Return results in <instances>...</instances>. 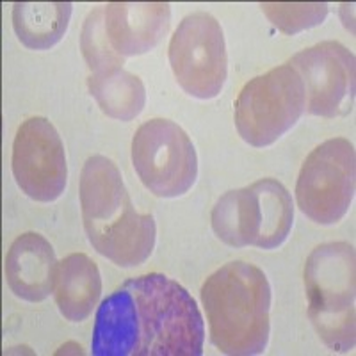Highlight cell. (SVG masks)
Masks as SVG:
<instances>
[{
    "mask_svg": "<svg viewBox=\"0 0 356 356\" xmlns=\"http://www.w3.org/2000/svg\"><path fill=\"white\" fill-rule=\"evenodd\" d=\"M262 13L273 25L284 34H298L307 29L317 27L328 17V4L321 2H264L260 4Z\"/></svg>",
    "mask_w": 356,
    "mask_h": 356,
    "instance_id": "cell-18",
    "label": "cell"
},
{
    "mask_svg": "<svg viewBox=\"0 0 356 356\" xmlns=\"http://www.w3.org/2000/svg\"><path fill=\"white\" fill-rule=\"evenodd\" d=\"M132 164L143 186L159 198H178L195 186L198 155L184 129L171 120L143 123L132 139Z\"/></svg>",
    "mask_w": 356,
    "mask_h": 356,
    "instance_id": "cell-7",
    "label": "cell"
},
{
    "mask_svg": "<svg viewBox=\"0 0 356 356\" xmlns=\"http://www.w3.org/2000/svg\"><path fill=\"white\" fill-rule=\"evenodd\" d=\"M202 301L212 344L225 355L253 356L269 342L271 285L253 264L230 262L205 280Z\"/></svg>",
    "mask_w": 356,
    "mask_h": 356,
    "instance_id": "cell-3",
    "label": "cell"
},
{
    "mask_svg": "<svg viewBox=\"0 0 356 356\" xmlns=\"http://www.w3.org/2000/svg\"><path fill=\"white\" fill-rule=\"evenodd\" d=\"M82 221L89 244L120 267H136L152 255L155 221L132 205L123 177L111 159L93 155L81 173Z\"/></svg>",
    "mask_w": 356,
    "mask_h": 356,
    "instance_id": "cell-2",
    "label": "cell"
},
{
    "mask_svg": "<svg viewBox=\"0 0 356 356\" xmlns=\"http://www.w3.org/2000/svg\"><path fill=\"white\" fill-rule=\"evenodd\" d=\"M289 65L305 86V109L314 116L337 118L351 113L356 89L355 54L339 41H321L301 50Z\"/></svg>",
    "mask_w": 356,
    "mask_h": 356,
    "instance_id": "cell-10",
    "label": "cell"
},
{
    "mask_svg": "<svg viewBox=\"0 0 356 356\" xmlns=\"http://www.w3.org/2000/svg\"><path fill=\"white\" fill-rule=\"evenodd\" d=\"M13 175L22 193L41 203L65 193L68 166L61 138L47 118H31L20 125L13 143Z\"/></svg>",
    "mask_w": 356,
    "mask_h": 356,
    "instance_id": "cell-11",
    "label": "cell"
},
{
    "mask_svg": "<svg viewBox=\"0 0 356 356\" xmlns=\"http://www.w3.org/2000/svg\"><path fill=\"white\" fill-rule=\"evenodd\" d=\"M308 317L333 351L355 348V248L349 243L321 244L305 264Z\"/></svg>",
    "mask_w": 356,
    "mask_h": 356,
    "instance_id": "cell-4",
    "label": "cell"
},
{
    "mask_svg": "<svg viewBox=\"0 0 356 356\" xmlns=\"http://www.w3.org/2000/svg\"><path fill=\"white\" fill-rule=\"evenodd\" d=\"M205 326L193 296L175 280L150 273L127 280L95 317V356H200Z\"/></svg>",
    "mask_w": 356,
    "mask_h": 356,
    "instance_id": "cell-1",
    "label": "cell"
},
{
    "mask_svg": "<svg viewBox=\"0 0 356 356\" xmlns=\"http://www.w3.org/2000/svg\"><path fill=\"white\" fill-rule=\"evenodd\" d=\"M305 86L291 65L251 79L235 102V127L248 145L266 148L300 122L305 111Z\"/></svg>",
    "mask_w": 356,
    "mask_h": 356,
    "instance_id": "cell-6",
    "label": "cell"
},
{
    "mask_svg": "<svg viewBox=\"0 0 356 356\" xmlns=\"http://www.w3.org/2000/svg\"><path fill=\"white\" fill-rule=\"evenodd\" d=\"M355 146L344 138L324 141L305 159L296 200L300 211L317 225H335L355 198Z\"/></svg>",
    "mask_w": 356,
    "mask_h": 356,
    "instance_id": "cell-8",
    "label": "cell"
},
{
    "mask_svg": "<svg viewBox=\"0 0 356 356\" xmlns=\"http://www.w3.org/2000/svg\"><path fill=\"white\" fill-rule=\"evenodd\" d=\"M170 65L191 97L211 100L221 93L228 75L227 44L212 15L193 13L180 22L170 43Z\"/></svg>",
    "mask_w": 356,
    "mask_h": 356,
    "instance_id": "cell-9",
    "label": "cell"
},
{
    "mask_svg": "<svg viewBox=\"0 0 356 356\" xmlns=\"http://www.w3.org/2000/svg\"><path fill=\"white\" fill-rule=\"evenodd\" d=\"M88 88L102 113L118 122H130L145 109L146 91L141 79L123 68L91 73Z\"/></svg>",
    "mask_w": 356,
    "mask_h": 356,
    "instance_id": "cell-16",
    "label": "cell"
},
{
    "mask_svg": "<svg viewBox=\"0 0 356 356\" xmlns=\"http://www.w3.org/2000/svg\"><path fill=\"white\" fill-rule=\"evenodd\" d=\"M72 9L70 2H17L13 27L27 49L49 50L65 36Z\"/></svg>",
    "mask_w": 356,
    "mask_h": 356,
    "instance_id": "cell-15",
    "label": "cell"
},
{
    "mask_svg": "<svg viewBox=\"0 0 356 356\" xmlns=\"http://www.w3.org/2000/svg\"><path fill=\"white\" fill-rule=\"evenodd\" d=\"M57 262L54 248L43 235L27 232L15 239L6 257V280L13 294L40 303L56 291Z\"/></svg>",
    "mask_w": 356,
    "mask_h": 356,
    "instance_id": "cell-13",
    "label": "cell"
},
{
    "mask_svg": "<svg viewBox=\"0 0 356 356\" xmlns=\"http://www.w3.org/2000/svg\"><path fill=\"white\" fill-rule=\"evenodd\" d=\"M56 303L65 319L81 323L88 319L102 294L97 264L84 253H73L57 266Z\"/></svg>",
    "mask_w": 356,
    "mask_h": 356,
    "instance_id": "cell-14",
    "label": "cell"
},
{
    "mask_svg": "<svg viewBox=\"0 0 356 356\" xmlns=\"http://www.w3.org/2000/svg\"><path fill=\"white\" fill-rule=\"evenodd\" d=\"M212 230L232 248L275 250L287 241L294 222L292 196L275 178L228 191L212 209Z\"/></svg>",
    "mask_w": 356,
    "mask_h": 356,
    "instance_id": "cell-5",
    "label": "cell"
},
{
    "mask_svg": "<svg viewBox=\"0 0 356 356\" xmlns=\"http://www.w3.org/2000/svg\"><path fill=\"white\" fill-rule=\"evenodd\" d=\"M106 33L120 57L150 52L170 31L171 6L164 2H111L104 6Z\"/></svg>",
    "mask_w": 356,
    "mask_h": 356,
    "instance_id": "cell-12",
    "label": "cell"
},
{
    "mask_svg": "<svg viewBox=\"0 0 356 356\" xmlns=\"http://www.w3.org/2000/svg\"><path fill=\"white\" fill-rule=\"evenodd\" d=\"M81 50L91 73H106L122 68L123 57L118 56L109 43L104 20V8L93 9L82 27Z\"/></svg>",
    "mask_w": 356,
    "mask_h": 356,
    "instance_id": "cell-17",
    "label": "cell"
}]
</instances>
